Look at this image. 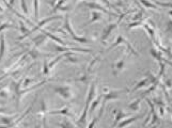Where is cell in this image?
Masks as SVG:
<instances>
[{
    "label": "cell",
    "mask_w": 172,
    "mask_h": 128,
    "mask_svg": "<svg viewBox=\"0 0 172 128\" xmlns=\"http://www.w3.org/2000/svg\"><path fill=\"white\" fill-rule=\"evenodd\" d=\"M98 120H100V118H98V116H97V118H94V120H93L92 122H91V124H90V125H89V126H88V127H89V128L94 127V125H95V124H96V122H97Z\"/></svg>",
    "instance_id": "obj_30"
},
{
    "label": "cell",
    "mask_w": 172,
    "mask_h": 128,
    "mask_svg": "<svg viewBox=\"0 0 172 128\" xmlns=\"http://www.w3.org/2000/svg\"><path fill=\"white\" fill-rule=\"evenodd\" d=\"M64 28L66 29L67 32H69V33L71 34L72 38H73V40H75V41H78V42H80V43H88V42H89V40H88L87 38H80V36H77V35H76V34H75V32H74V31H73L72 26H71V24H69V15L65 16Z\"/></svg>",
    "instance_id": "obj_3"
},
{
    "label": "cell",
    "mask_w": 172,
    "mask_h": 128,
    "mask_svg": "<svg viewBox=\"0 0 172 128\" xmlns=\"http://www.w3.org/2000/svg\"><path fill=\"white\" fill-rule=\"evenodd\" d=\"M148 83H151V82H150L149 78H148V77H145L144 79L140 80V81H139V83H137V85L133 88V90H131V93H133V92H136L137 90H139V89H141V88L145 87V85H148Z\"/></svg>",
    "instance_id": "obj_12"
},
{
    "label": "cell",
    "mask_w": 172,
    "mask_h": 128,
    "mask_svg": "<svg viewBox=\"0 0 172 128\" xmlns=\"http://www.w3.org/2000/svg\"><path fill=\"white\" fill-rule=\"evenodd\" d=\"M100 18H102V16H100V14L98 12H93L92 13V18L90 19V21L87 24V25H90V24H92V23H94V21H100Z\"/></svg>",
    "instance_id": "obj_24"
},
{
    "label": "cell",
    "mask_w": 172,
    "mask_h": 128,
    "mask_svg": "<svg viewBox=\"0 0 172 128\" xmlns=\"http://www.w3.org/2000/svg\"><path fill=\"white\" fill-rule=\"evenodd\" d=\"M167 30H168V31H171V32H172V21H170L169 24H168Z\"/></svg>",
    "instance_id": "obj_31"
},
{
    "label": "cell",
    "mask_w": 172,
    "mask_h": 128,
    "mask_svg": "<svg viewBox=\"0 0 172 128\" xmlns=\"http://www.w3.org/2000/svg\"><path fill=\"white\" fill-rule=\"evenodd\" d=\"M169 13H170V16H171V17H172V11H170Z\"/></svg>",
    "instance_id": "obj_34"
},
{
    "label": "cell",
    "mask_w": 172,
    "mask_h": 128,
    "mask_svg": "<svg viewBox=\"0 0 172 128\" xmlns=\"http://www.w3.org/2000/svg\"><path fill=\"white\" fill-rule=\"evenodd\" d=\"M5 29H19L18 27H16V26L12 25V24H9V23H3L2 25L0 26V32L3 30H5Z\"/></svg>",
    "instance_id": "obj_22"
},
{
    "label": "cell",
    "mask_w": 172,
    "mask_h": 128,
    "mask_svg": "<svg viewBox=\"0 0 172 128\" xmlns=\"http://www.w3.org/2000/svg\"><path fill=\"white\" fill-rule=\"evenodd\" d=\"M125 43H127V41H126V38H124L122 35H119L118 38H116V42L113 44H111V46L109 47L108 49H106V51H109V50H111V49H113L114 47H117L118 45H121V44H125Z\"/></svg>",
    "instance_id": "obj_11"
},
{
    "label": "cell",
    "mask_w": 172,
    "mask_h": 128,
    "mask_svg": "<svg viewBox=\"0 0 172 128\" xmlns=\"http://www.w3.org/2000/svg\"><path fill=\"white\" fill-rule=\"evenodd\" d=\"M95 89H96V83H95V82H92V85H91V87H90V90H89V94H88L87 102H86V106H85V108H87V109H89L90 104L95 98V92H96V90Z\"/></svg>",
    "instance_id": "obj_5"
},
{
    "label": "cell",
    "mask_w": 172,
    "mask_h": 128,
    "mask_svg": "<svg viewBox=\"0 0 172 128\" xmlns=\"http://www.w3.org/2000/svg\"><path fill=\"white\" fill-rule=\"evenodd\" d=\"M143 99V97H140L139 99H137V100H135V102H133L131 104H129V109L131 110H133V111H137L139 109V105H140V102H141V100Z\"/></svg>",
    "instance_id": "obj_16"
},
{
    "label": "cell",
    "mask_w": 172,
    "mask_h": 128,
    "mask_svg": "<svg viewBox=\"0 0 172 128\" xmlns=\"http://www.w3.org/2000/svg\"><path fill=\"white\" fill-rule=\"evenodd\" d=\"M69 108L67 107H64L62 110H55V111H50L48 112L49 115H57V114H61V115H69Z\"/></svg>",
    "instance_id": "obj_14"
},
{
    "label": "cell",
    "mask_w": 172,
    "mask_h": 128,
    "mask_svg": "<svg viewBox=\"0 0 172 128\" xmlns=\"http://www.w3.org/2000/svg\"><path fill=\"white\" fill-rule=\"evenodd\" d=\"M123 68H124V60H120V61H118L114 65H113V69H114V71H113V74L117 75Z\"/></svg>",
    "instance_id": "obj_13"
},
{
    "label": "cell",
    "mask_w": 172,
    "mask_h": 128,
    "mask_svg": "<svg viewBox=\"0 0 172 128\" xmlns=\"http://www.w3.org/2000/svg\"><path fill=\"white\" fill-rule=\"evenodd\" d=\"M33 9H34V18H35L36 21H39V15H40L39 0H33Z\"/></svg>",
    "instance_id": "obj_17"
},
{
    "label": "cell",
    "mask_w": 172,
    "mask_h": 128,
    "mask_svg": "<svg viewBox=\"0 0 172 128\" xmlns=\"http://www.w3.org/2000/svg\"><path fill=\"white\" fill-rule=\"evenodd\" d=\"M129 92V90L125 89V90H114V91H110V92H108L107 94L104 96V100H103V106L106 105V102H110V100H116L120 97L121 94H123V93H127Z\"/></svg>",
    "instance_id": "obj_2"
},
{
    "label": "cell",
    "mask_w": 172,
    "mask_h": 128,
    "mask_svg": "<svg viewBox=\"0 0 172 128\" xmlns=\"http://www.w3.org/2000/svg\"><path fill=\"white\" fill-rule=\"evenodd\" d=\"M119 26V24L118 23H114V24H110V25L108 26L107 28L104 30V32H103V35H102V42H105L106 40L108 38V36L110 35L111 34V32H112L114 29L117 28Z\"/></svg>",
    "instance_id": "obj_6"
},
{
    "label": "cell",
    "mask_w": 172,
    "mask_h": 128,
    "mask_svg": "<svg viewBox=\"0 0 172 128\" xmlns=\"http://www.w3.org/2000/svg\"><path fill=\"white\" fill-rule=\"evenodd\" d=\"M64 1H65V0H60V1H58V3H57V4H55V7H54V12H56L57 10L61 9V7L63 5Z\"/></svg>",
    "instance_id": "obj_29"
},
{
    "label": "cell",
    "mask_w": 172,
    "mask_h": 128,
    "mask_svg": "<svg viewBox=\"0 0 172 128\" xmlns=\"http://www.w3.org/2000/svg\"><path fill=\"white\" fill-rule=\"evenodd\" d=\"M140 1V3L141 4H143L145 8H149V9H158V5L156 4H153V3H151L150 1H148V0H139Z\"/></svg>",
    "instance_id": "obj_21"
},
{
    "label": "cell",
    "mask_w": 172,
    "mask_h": 128,
    "mask_svg": "<svg viewBox=\"0 0 172 128\" xmlns=\"http://www.w3.org/2000/svg\"><path fill=\"white\" fill-rule=\"evenodd\" d=\"M87 7L88 8H91V9H96V10H100L102 11V12L104 13H107V14H111L110 12L108 10H106V9H104L103 7H100V5L98 4H95V3H87Z\"/></svg>",
    "instance_id": "obj_18"
},
{
    "label": "cell",
    "mask_w": 172,
    "mask_h": 128,
    "mask_svg": "<svg viewBox=\"0 0 172 128\" xmlns=\"http://www.w3.org/2000/svg\"><path fill=\"white\" fill-rule=\"evenodd\" d=\"M49 66H48V63L46 61H44V64H43V75H48L49 74Z\"/></svg>",
    "instance_id": "obj_27"
},
{
    "label": "cell",
    "mask_w": 172,
    "mask_h": 128,
    "mask_svg": "<svg viewBox=\"0 0 172 128\" xmlns=\"http://www.w3.org/2000/svg\"><path fill=\"white\" fill-rule=\"evenodd\" d=\"M5 36L4 34H0V63L2 61L5 54Z\"/></svg>",
    "instance_id": "obj_8"
},
{
    "label": "cell",
    "mask_w": 172,
    "mask_h": 128,
    "mask_svg": "<svg viewBox=\"0 0 172 128\" xmlns=\"http://www.w3.org/2000/svg\"><path fill=\"white\" fill-rule=\"evenodd\" d=\"M19 26H21V27H19L18 30H21V32L23 33V35H24V34H26L27 32H28V28H26V27L24 26V24H23V21H19Z\"/></svg>",
    "instance_id": "obj_28"
},
{
    "label": "cell",
    "mask_w": 172,
    "mask_h": 128,
    "mask_svg": "<svg viewBox=\"0 0 172 128\" xmlns=\"http://www.w3.org/2000/svg\"><path fill=\"white\" fill-rule=\"evenodd\" d=\"M102 97H103V95H100V96H98L97 98H96V100L95 102H93L92 100V102L90 104V107H89V111H90V113H92L93 111L96 109V107L98 106V104L100 102V100H102Z\"/></svg>",
    "instance_id": "obj_15"
},
{
    "label": "cell",
    "mask_w": 172,
    "mask_h": 128,
    "mask_svg": "<svg viewBox=\"0 0 172 128\" xmlns=\"http://www.w3.org/2000/svg\"><path fill=\"white\" fill-rule=\"evenodd\" d=\"M0 12H2V9H1V8H0Z\"/></svg>",
    "instance_id": "obj_35"
},
{
    "label": "cell",
    "mask_w": 172,
    "mask_h": 128,
    "mask_svg": "<svg viewBox=\"0 0 172 128\" xmlns=\"http://www.w3.org/2000/svg\"><path fill=\"white\" fill-rule=\"evenodd\" d=\"M126 116V114L124 112H122V111H119L118 113H117L116 114V118H114V124H113V127H116L117 125H118V123L119 122H120L121 120H122V118H125Z\"/></svg>",
    "instance_id": "obj_19"
},
{
    "label": "cell",
    "mask_w": 172,
    "mask_h": 128,
    "mask_svg": "<svg viewBox=\"0 0 172 128\" xmlns=\"http://www.w3.org/2000/svg\"><path fill=\"white\" fill-rule=\"evenodd\" d=\"M155 4L162 8H172V2H162V1H155Z\"/></svg>",
    "instance_id": "obj_25"
},
{
    "label": "cell",
    "mask_w": 172,
    "mask_h": 128,
    "mask_svg": "<svg viewBox=\"0 0 172 128\" xmlns=\"http://www.w3.org/2000/svg\"><path fill=\"white\" fill-rule=\"evenodd\" d=\"M57 50L58 51H69V50H74V51H81V52H91L90 49H85V48H78V47H57Z\"/></svg>",
    "instance_id": "obj_9"
},
{
    "label": "cell",
    "mask_w": 172,
    "mask_h": 128,
    "mask_svg": "<svg viewBox=\"0 0 172 128\" xmlns=\"http://www.w3.org/2000/svg\"><path fill=\"white\" fill-rule=\"evenodd\" d=\"M142 26H143L144 29L148 31V33H149L150 38H151L152 40H154V38H155V30H154V29L152 28V27H150L149 25H146V24H143Z\"/></svg>",
    "instance_id": "obj_20"
},
{
    "label": "cell",
    "mask_w": 172,
    "mask_h": 128,
    "mask_svg": "<svg viewBox=\"0 0 172 128\" xmlns=\"http://www.w3.org/2000/svg\"><path fill=\"white\" fill-rule=\"evenodd\" d=\"M143 116H144V114H142V115H135V116H133V118H126L125 121H120L117 126H118V127H125V126H127V125H129V124L134 123L135 121H137V120H139V118H143Z\"/></svg>",
    "instance_id": "obj_7"
},
{
    "label": "cell",
    "mask_w": 172,
    "mask_h": 128,
    "mask_svg": "<svg viewBox=\"0 0 172 128\" xmlns=\"http://www.w3.org/2000/svg\"><path fill=\"white\" fill-rule=\"evenodd\" d=\"M56 2H57V0H52V1H50V5H52V7H55Z\"/></svg>",
    "instance_id": "obj_32"
},
{
    "label": "cell",
    "mask_w": 172,
    "mask_h": 128,
    "mask_svg": "<svg viewBox=\"0 0 172 128\" xmlns=\"http://www.w3.org/2000/svg\"><path fill=\"white\" fill-rule=\"evenodd\" d=\"M55 92L58 93L63 99H71L73 96L72 89L69 85H61V87L55 88Z\"/></svg>",
    "instance_id": "obj_4"
},
{
    "label": "cell",
    "mask_w": 172,
    "mask_h": 128,
    "mask_svg": "<svg viewBox=\"0 0 172 128\" xmlns=\"http://www.w3.org/2000/svg\"><path fill=\"white\" fill-rule=\"evenodd\" d=\"M5 111H7V108H0V113L5 112Z\"/></svg>",
    "instance_id": "obj_33"
},
{
    "label": "cell",
    "mask_w": 172,
    "mask_h": 128,
    "mask_svg": "<svg viewBox=\"0 0 172 128\" xmlns=\"http://www.w3.org/2000/svg\"><path fill=\"white\" fill-rule=\"evenodd\" d=\"M151 54H152V57H153L155 60H157L158 62H162V58H164V57L159 54V52H157L156 50H154V49H151Z\"/></svg>",
    "instance_id": "obj_23"
},
{
    "label": "cell",
    "mask_w": 172,
    "mask_h": 128,
    "mask_svg": "<svg viewBox=\"0 0 172 128\" xmlns=\"http://www.w3.org/2000/svg\"><path fill=\"white\" fill-rule=\"evenodd\" d=\"M62 16L61 15H54V16H50V17H46L44 18V19H42V21H38V24H36L35 26H34L33 28H32V30L28 31L26 34H24V35H21V38H18V41H21V40H24L25 38H27V36H29L31 33H33V32H35V31L40 30V29L43 27L44 25H46V24H48L49 21H56V19H60Z\"/></svg>",
    "instance_id": "obj_1"
},
{
    "label": "cell",
    "mask_w": 172,
    "mask_h": 128,
    "mask_svg": "<svg viewBox=\"0 0 172 128\" xmlns=\"http://www.w3.org/2000/svg\"><path fill=\"white\" fill-rule=\"evenodd\" d=\"M42 33L44 34V35H46L47 38H52V41H55L56 43H58V44H60V45H62V46H64L65 45V43L63 41H62L61 38H57V36H55V35H52V33H49L48 31H46V30H42Z\"/></svg>",
    "instance_id": "obj_10"
},
{
    "label": "cell",
    "mask_w": 172,
    "mask_h": 128,
    "mask_svg": "<svg viewBox=\"0 0 172 128\" xmlns=\"http://www.w3.org/2000/svg\"><path fill=\"white\" fill-rule=\"evenodd\" d=\"M21 9H23L24 14L28 15V14H29V10H28V7H27L26 0H21Z\"/></svg>",
    "instance_id": "obj_26"
}]
</instances>
